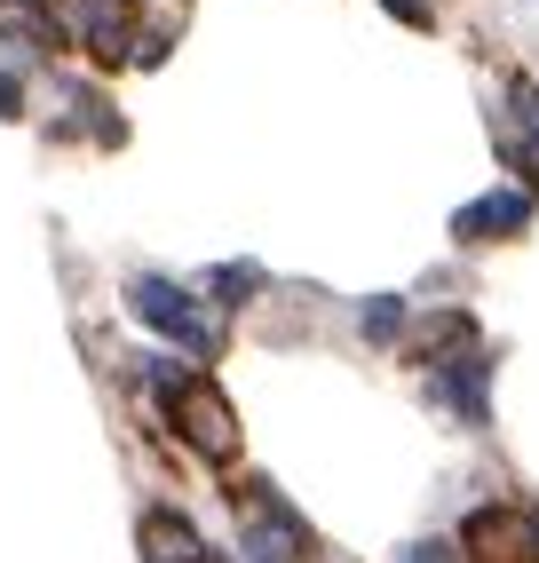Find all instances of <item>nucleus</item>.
<instances>
[{"instance_id":"obj_4","label":"nucleus","mask_w":539,"mask_h":563,"mask_svg":"<svg viewBox=\"0 0 539 563\" xmlns=\"http://www.w3.org/2000/svg\"><path fill=\"white\" fill-rule=\"evenodd\" d=\"M143 548H151V563H207V548H199V532H190L183 516H143Z\"/></svg>"},{"instance_id":"obj_2","label":"nucleus","mask_w":539,"mask_h":563,"mask_svg":"<svg viewBox=\"0 0 539 563\" xmlns=\"http://www.w3.org/2000/svg\"><path fill=\"white\" fill-rule=\"evenodd\" d=\"M469 548H476L484 563H539V516H524V508H484V516H469Z\"/></svg>"},{"instance_id":"obj_1","label":"nucleus","mask_w":539,"mask_h":563,"mask_svg":"<svg viewBox=\"0 0 539 563\" xmlns=\"http://www.w3.org/2000/svg\"><path fill=\"white\" fill-rule=\"evenodd\" d=\"M160 389H167V412H175V429L199 444L207 461H230L239 453V429H230V405L207 389V382H190V373H160Z\"/></svg>"},{"instance_id":"obj_6","label":"nucleus","mask_w":539,"mask_h":563,"mask_svg":"<svg viewBox=\"0 0 539 563\" xmlns=\"http://www.w3.org/2000/svg\"><path fill=\"white\" fill-rule=\"evenodd\" d=\"M531 167H539V143H531Z\"/></svg>"},{"instance_id":"obj_5","label":"nucleus","mask_w":539,"mask_h":563,"mask_svg":"<svg viewBox=\"0 0 539 563\" xmlns=\"http://www.w3.org/2000/svg\"><path fill=\"white\" fill-rule=\"evenodd\" d=\"M524 222H531L524 199H484V207L460 214V239H476V231H524Z\"/></svg>"},{"instance_id":"obj_3","label":"nucleus","mask_w":539,"mask_h":563,"mask_svg":"<svg viewBox=\"0 0 539 563\" xmlns=\"http://www.w3.org/2000/svg\"><path fill=\"white\" fill-rule=\"evenodd\" d=\"M135 310L151 318V325H167L175 342H190V350H215V325L190 310V294H175V286H160V278H143L135 286Z\"/></svg>"}]
</instances>
